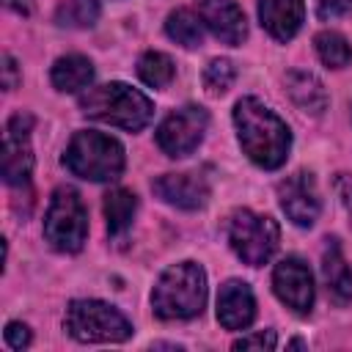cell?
Wrapping results in <instances>:
<instances>
[{
    "label": "cell",
    "mask_w": 352,
    "mask_h": 352,
    "mask_svg": "<svg viewBox=\"0 0 352 352\" xmlns=\"http://www.w3.org/2000/svg\"><path fill=\"white\" fill-rule=\"evenodd\" d=\"M352 8V0H319V16L327 19V16H341Z\"/></svg>",
    "instance_id": "83f0119b"
},
{
    "label": "cell",
    "mask_w": 352,
    "mask_h": 352,
    "mask_svg": "<svg viewBox=\"0 0 352 352\" xmlns=\"http://www.w3.org/2000/svg\"><path fill=\"white\" fill-rule=\"evenodd\" d=\"M3 88L6 91H14L16 88V60L8 52L3 55Z\"/></svg>",
    "instance_id": "f1b7e54d"
},
{
    "label": "cell",
    "mask_w": 352,
    "mask_h": 352,
    "mask_svg": "<svg viewBox=\"0 0 352 352\" xmlns=\"http://www.w3.org/2000/svg\"><path fill=\"white\" fill-rule=\"evenodd\" d=\"M272 346H275V333L272 330L250 333V336H242L239 341H234V349H272Z\"/></svg>",
    "instance_id": "d4e9b609"
},
{
    "label": "cell",
    "mask_w": 352,
    "mask_h": 352,
    "mask_svg": "<svg viewBox=\"0 0 352 352\" xmlns=\"http://www.w3.org/2000/svg\"><path fill=\"white\" fill-rule=\"evenodd\" d=\"M135 209H138V198L135 192L118 187V190H110L104 195V217H107V231L113 236H121L129 226H132V217H135Z\"/></svg>",
    "instance_id": "d6986e66"
},
{
    "label": "cell",
    "mask_w": 352,
    "mask_h": 352,
    "mask_svg": "<svg viewBox=\"0 0 352 352\" xmlns=\"http://www.w3.org/2000/svg\"><path fill=\"white\" fill-rule=\"evenodd\" d=\"M272 289L283 305H289L294 314H308L314 305V278L305 261L289 256L275 264L272 272Z\"/></svg>",
    "instance_id": "8fae6325"
},
{
    "label": "cell",
    "mask_w": 352,
    "mask_h": 352,
    "mask_svg": "<svg viewBox=\"0 0 352 352\" xmlns=\"http://www.w3.org/2000/svg\"><path fill=\"white\" fill-rule=\"evenodd\" d=\"M30 113H14L6 124L3 135V179L14 187H25L33 170V148H30Z\"/></svg>",
    "instance_id": "9c48e42d"
},
{
    "label": "cell",
    "mask_w": 352,
    "mask_h": 352,
    "mask_svg": "<svg viewBox=\"0 0 352 352\" xmlns=\"http://www.w3.org/2000/svg\"><path fill=\"white\" fill-rule=\"evenodd\" d=\"M322 278H324L327 294L333 297L336 305L352 302V270L344 258L338 239H327V245L322 250Z\"/></svg>",
    "instance_id": "2e32d148"
},
{
    "label": "cell",
    "mask_w": 352,
    "mask_h": 352,
    "mask_svg": "<svg viewBox=\"0 0 352 352\" xmlns=\"http://www.w3.org/2000/svg\"><path fill=\"white\" fill-rule=\"evenodd\" d=\"M333 187H336V192H338V198H341V204H344V209L352 220V173H338Z\"/></svg>",
    "instance_id": "4316f807"
},
{
    "label": "cell",
    "mask_w": 352,
    "mask_h": 352,
    "mask_svg": "<svg viewBox=\"0 0 352 352\" xmlns=\"http://www.w3.org/2000/svg\"><path fill=\"white\" fill-rule=\"evenodd\" d=\"M6 344H8L11 349H25V346L30 344V330H28V324H22V322H8V324H6Z\"/></svg>",
    "instance_id": "484cf974"
},
{
    "label": "cell",
    "mask_w": 352,
    "mask_h": 352,
    "mask_svg": "<svg viewBox=\"0 0 352 352\" xmlns=\"http://www.w3.org/2000/svg\"><path fill=\"white\" fill-rule=\"evenodd\" d=\"M195 6L201 22L212 30L214 38H220L228 47L242 44V38L248 36V25H245V14L234 0H195Z\"/></svg>",
    "instance_id": "7c38bea8"
},
{
    "label": "cell",
    "mask_w": 352,
    "mask_h": 352,
    "mask_svg": "<svg viewBox=\"0 0 352 352\" xmlns=\"http://www.w3.org/2000/svg\"><path fill=\"white\" fill-rule=\"evenodd\" d=\"M99 16L96 0H63L55 11V22L60 28H91Z\"/></svg>",
    "instance_id": "603a6c76"
},
{
    "label": "cell",
    "mask_w": 352,
    "mask_h": 352,
    "mask_svg": "<svg viewBox=\"0 0 352 352\" xmlns=\"http://www.w3.org/2000/svg\"><path fill=\"white\" fill-rule=\"evenodd\" d=\"M206 302V275L195 261H182L168 267L154 292H151V308L160 319H192L204 311Z\"/></svg>",
    "instance_id": "7a4b0ae2"
},
{
    "label": "cell",
    "mask_w": 352,
    "mask_h": 352,
    "mask_svg": "<svg viewBox=\"0 0 352 352\" xmlns=\"http://www.w3.org/2000/svg\"><path fill=\"white\" fill-rule=\"evenodd\" d=\"M286 94L302 113H311V116H322L330 102L322 80L305 69H292L286 74Z\"/></svg>",
    "instance_id": "e0dca14e"
},
{
    "label": "cell",
    "mask_w": 352,
    "mask_h": 352,
    "mask_svg": "<svg viewBox=\"0 0 352 352\" xmlns=\"http://www.w3.org/2000/svg\"><path fill=\"white\" fill-rule=\"evenodd\" d=\"M165 33H168L176 44H182V47H187V50H195V47H201V41H204V22H201V16L192 14L190 8H176V11H170L168 19H165Z\"/></svg>",
    "instance_id": "ffe728a7"
},
{
    "label": "cell",
    "mask_w": 352,
    "mask_h": 352,
    "mask_svg": "<svg viewBox=\"0 0 352 352\" xmlns=\"http://www.w3.org/2000/svg\"><path fill=\"white\" fill-rule=\"evenodd\" d=\"M80 107L88 118L104 121L110 126H121L126 132L143 129L154 116L148 96H143L140 91L124 82H104V85L88 88L80 96Z\"/></svg>",
    "instance_id": "3957f363"
},
{
    "label": "cell",
    "mask_w": 352,
    "mask_h": 352,
    "mask_svg": "<svg viewBox=\"0 0 352 352\" xmlns=\"http://www.w3.org/2000/svg\"><path fill=\"white\" fill-rule=\"evenodd\" d=\"M302 16H305L302 0H258L261 28L278 41H289L300 30Z\"/></svg>",
    "instance_id": "9a60e30c"
},
{
    "label": "cell",
    "mask_w": 352,
    "mask_h": 352,
    "mask_svg": "<svg viewBox=\"0 0 352 352\" xmlns=\"http://www.w3.org/2000/svg\"><path fill=\"white\" fill-rule=\"evenodd\" d=\"M314 47H316V55L322 58V63L330 66V69H344V66L352 63V47H349V41H346L341 33H336V30H322V33H316Z\"/></svg>",
    "instance_id": "44dd1931"
},
{
    "label": "cell",
    "mask_w": 352,
    "mask_h": 352,
    "mask_svg": "<svg viewBox=\"0 0 352 352\" xmlns=\"http://www.w3.org/2000/svg\"><path fill=\"white\" fill-rule=\"evenodd\" d=\"M151 190L179 209H201L209 201V182L201 173H165L151 182Z\"/></svg>",
    "instance_id": "4fadbf2b"
},
{
    "label": "cell",
    "mask_w": 352,
    "mask_h": 352,
    "mask_svg": "<svg viewBox=\"0 0 352 352\" xmlns=\"http://www.w3.org/2000/svg\"><path fill=\"white\" fill-rule=\"evenodd\" d=\"M278 198H280V209L286 212V217L294 226L308 228L316 223L322 201H319V190H316V182L311 173L297 170V173L286 176L278 184Z\"/></svg>",
    "instance_id": "30bf717a"
},
{
    "label": "cell",
    "mask_w": 352,
    "mask_h": 352,
    "mask_svg": "<svg viewBox=\"0 0 352 352\" xmlns=\"http://www.w3.org/2000/svg\"><path fill=\"white\" fill-rule=\"evenodd\" d=\"M256 316V300L248 283L226 280L217 294V319L228 330H245Z\"/></svg>",
    "instance_id": "5bb4252c"
},
{
    "label": "cell",
    "mask_w": 352,
    "mask_h": 352,
    "mask_svg": "<svg viewBox=\"0 0 352 352\" xmlns=\"http://www.w3.org/2000/svg\"><path fill=\"white\" fill-rule=\"evenodd\" d=\"M236 72H234V63L226 60V58H214L206 69H204V88L212 94V96H220L231 88Z\"/></svg>",
    "instance_id": "cb8c5ba5"
},
{
    "label": "cell",
    "mask_w": 352,
    "mask_h": 352,
    "mask_svg": "<svg viewBox=\"0 0 352 352\" xmlns=\"http://www.w3.org/2000/svg\"><path fill=\"white\" fill-rule=\"evenodd\" d=\"M3 3L16 14H30L33 11V0H3Z\"/></svg>",
    "instance_id": "f546056e"
},
{
    "label": "cell",
    "mask_w": 352,
    "mask_h": 352,
    "mask_svg": "<svg viewBox=\"0 0 352 352\" xmlns=\"http://www.w3.org/2000/svg\"><path fill=\"white\" fill-rule=\"evenodd\" d=\"M63 165L91 182H110L124 170V148L116 138L102 132H74V138L66 146Z\"/></svg>",
    "instance_id": "277c9868"
},
{
    "label": "cell",
    "mask_w": 352,
    "mask_h": 352,
    "mask_svg": "<svg viewBox=\"0 0 352 352\" xmlns=\"http://www.w3.org/2000/svg\"><path fill=\"white\" fill-rule=\"evenodd\" d=\"M44 236L60 253H77L88 236V212L72 187H58L47 206Z\"/></svg>",
    "instance_id": "5b68a950"
},
{
    "label": "cell",
    "mask_w": 352,
    "mask_h": 352,
    "mask_svg": "<svg viewBox=\"0 0 352 352\" xmlns=\"http://www.w3.org/2000/svg\"><path fill=\"white\" fill-rule=\"evenodd\" d=\"M138 74H140V80H143L146 85H151V88H165V85L173 80L176 69H173V60H170L165 52L148 50V52H143L140 60H138Z\"/></svg>",
    "instance_id": "7402d4cb"
},
{
    "label": "cell",
    "mask_w": 352,
    "mask_h": 352,
    "mask_svg": "<svg viewBox=\"0 0 352 352\" xmlns=\"http://www.w3.org/2000/svg\"><path fill=\"white\" fill-rule=\"evenodd\" d=\"M206 126H209V113L204 107L198 104L179 107L157 126V146L168 157H187L204 140Z\"/></svg>",
    "instance_id": "ba28073f"
},
{
    "label": "cell",
    "mask_w": 352,
    "mask_h": 352,
    "mask_svg": "<svg viewBox=\"0 0 352 352\" xmlns=\"http://www.w3.org/2000/svg\"><path fill=\"white\" fill-rule=\"evenodd\" d=\"M228 242H231L234 253L245 264L261 267L278 250L280 228L267 214H256L250 209H239V212H234V217L228 223Z\"/></svg>",
    "instance_id": "52a82bcc"
},
{
    "label": "cell",
    "mask_w": 352,
    "mask_h": 352,
    "mask_svg": "<svg viewBox=\"0 0 352 352\" xmlns=\"http://www.w3.org/2000/svg\"><path fill=\"white\" fill-rule=\"evenodd\" d=\"M66 330L77 341H126L132 324L121 311L102 300H72L66 308Z\"/></svg>",
    "instance_id": "8992f818"
},
{
    "label": "cell",
    "mask_w": 352,
    "mask_h": 352,
    "mask_svg": "<svg viewBox=\"0 0 352 352\" xmlns=\"http://www.w3.org/2000/svg\"><path fill=\"white\" fill-rule=\"evenodd\" d=\"M234 124L242 151L261 168L272 170L286 162L292 132L286 121H280L267 104H261L253 96H245L234 107Z\"/></svg>",
    "instance_id": "6da1fadb"
},
{
    "label": "cell",
    "mask_w": 352,
    "mask_h": 352,
    "mask_svg": "<svg viewBox=\"0 0 352 352\" xmlns=\"http://www.w3.org/2000/svg\"><path fill=\"white\" fill-rule=\"evenodd\" d=\"M52 85L58 91H66V94H74V91H82L91 85L94 80V66L85 55H63L52 63Z\"/></svg>",
    "instance_id": "ac0fdd59"
}]
</instances>
